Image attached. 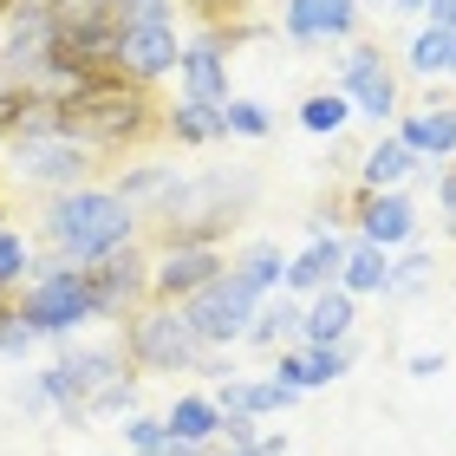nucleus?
<instances>
[{"instance_id": "28", "label": "nucleus", "mask_w": 456, "mask_h": 456, "mask_svg": "<svg viewBox=\"0 0 456 456\" xmlns=\"http://www.w3.org/2000/svg\"><path fill=\"white\" fill-rule=\"evenodd\" d=\"M222 118H228V137H267V105H255V98H228Z\"/></svg>"}, {"instance_id": "5", "label": "nucleus", "mask_w": 456, "mask_h": 456, "mask_svg": "<svg viewBox=\"0 0 456 456\" xmlns=\"http://www.w3.org/2000/svg\"><path fill=\"white\" fill-rule=\"evenodd\" d=\"M261 300H267V294H255V287H248L241 267H222L202 294L183 300V320L196 326L202 346H235V339H248V326H255Z\"/></svg>"}, {"instance_id": "17", "label": "nucleus", "mask_w": 456, "mask_h": 456, "mask_svg": "<svg viewBox=\"0 0 456 456\" xmlns=\"http://www.w3.org/2000/svg\"><path fill=\"white\" fill-rule=\"evenodd\" d=\"M352 320H359L352 294L346 287H326V294H314V306H306V320H300V346H346Z\"/></svg>"}, {"instance_id": "22", "label": "nucleus", "mask_w": 456, "mask_h": 456, "mask_svg": "<svg viewBox=\"0 0 456 456\" xmlns=\"http://www.w3.org/2000/svg\"><path fill=\"white\" fill-rule=\"evenodd\" d=\"M404 66L418 72V78H456V33L418 27V39H411V53H404Z\"/></svg>"}, {"instance_id": "24", "label": "nucleus", "mask_w": 456, "mask_h": 456, "mask_svg": "<svg viewBox=\"0 0 456 456\" xmlns=\"http://www.w3.org/2000/svg\"><path fill=\"white\" fill-rule=\"evenodd\" d=\"M176 190H183L176 170H151V163H143V170H124V176H118V196L131 202V209H137V202H163V209H170Z\"/></svg>"}, {"instance_id": "34", "label": "nucleus", "mask_w": 456, "mask_h": 456, "mask_svg": "<svg viewBox=\"0 0 456 456\" xmlns=\"http://www.w3.org/2000/svg\"><path fill=\"white\" fill-rule=\"evenodd\" d=\"M444 371V352H411V379H437Z\"/></svg>"}, {"instance_id": "4", "label": "nucleus", "mask_w": 456, "mask_h": 456, "mask_svg": "<svg viewBox=\"0 0 456 456\" xmlns=\"http://www.w3.org/2000/svg\"><path fill=\"white\" fill-rule=\"evenodd\" d=\"M124 352H131V365H143V371H190V365H202L209 346L196 339V326L183 320L176 300H151L124 326Z\"/></svg>"}, {"instance_id": "13", "label": "nucleus", "mask_w": 456, "mask_h": 456, "mask_svg": "<svg viewBox=\"0 0 456 456\" xmlns=\"http://www.w3.org/2000/svg\"><path fill=\"white\" fill-rule=\"evenodd\" d=\"M411 235H418V209H411V196L398 190H385V196H365V209H359V241L371 248H404Z\"/></svg>"}, {"instance_id": "7", "label": "nucleus", "mask_w": 456, "mask_h": 456, "mask_svg": "<svg viewBox=\"0 0 456 456\" xmlns=\"http://www.w3.org/2000/svg\"><path fill=\"white\" fill-rule=\"evenodd\" d=\"M222 248L216 241H170L163 248V255L151 261V294L157 300H190V294H202V287H209L216 274H222Z\"/></svg>"}, {"instance_id": "21", "label": "nucleus", "mask_w": 456, "mask_h": 456, "mask_svg": "<svg viewBox=\"0 0 456 456\" xmlns=\"http://www.w3.org/2000/svg\"><path fill=\"white\" fill-rule=\"evenodd\" d=\"M339 287L352 300H359V294H391V255H385V248H371V241H346Z\"/></svg>"}, {"instance_id": "8", "label": "nucleus", "mask_w": 456, "mask_h": 456, "mask_svg": "<svg viewBox=\"0 0 456 456\" xmlns=\"http://www.w3.org/2000/svg\"><path fill=\"white\" fill-rule=\"evenodd\" d=\"M339 92L352 98V118L385 124L391 111H398V78H391V66H385L379 46H352L339 59Z\"/></svg>"}, {"instance_id": "23", "label": "nucleus", "mask_w": 456, "mask_h": 456, "mask_svg": "<svg viewBox=\"0 0 456 456\" xmlns=\"http://www.w3.org/2000/svg\"><path fill=\"white\" fill-rule=\"evenodd\" d=\"M170 137L176 143H216V137H228V118H222V105H170Z\"/></svg>"}, {"instance_id": "29", "label": "nucleus", "mask_w": 456, "mask_h": 456, "mask_svg": "<svg viewBox=\"0 0 456 456\" xmlns=\"http://www.w3.org/2000/svg\"><path fill=\"white\" fill-rule=\"evenodd\" d=\"M163 444H170L163 418H131V424H124V450H131V456H163Z\"/></svg>"}, {"instance_id": "26", "label": "nucleus", "mask_w": 456, "mask_h": 456, "mask_svg": "<svg viewBox=\"0 0 456 456\" xmlns=\"http://www.w3.org/2000/svg\"><path fill=\"white\" fill-rule=\"evenodd\" d=\"M241 274L255 294H281V281H287V261H281V248H248L241 255Z\"/></svg>"}, {"instance_id": "19", "label": "nucleus", "mask_w": 456, "mask_h": 456, "mask_svg": "<svg viewBox=\"0 0 456 456\" xmlns=\"http://www.w3.org/2000/svg\"><path fill=\"white\" fill-rule=\"evenodd\" d=\"M411 170H418L411 143H404L398 131H385V137L365 151V163H359V183H365V196H385V190H398V183H404Z\"/></svg>"}, {"instance_id": "36", "label": "nucleus", "mask_w": 456, "mask_h": 456, "mask_svg": "<svg viewBox=\"0 0 456 456\" xmlns=\"http://www.w3.org/2000/svg\"><path fill=\"white\" fill-rule=\"evenodd\" d=\"M209 456H261V450H216V444H209Z\"/></svg>"}, {"instance_id": "33", "label": "nucleus", "mask_w": 456, "mask_h": 456, "mask_svg": "<svg viewBox=\"0 0 456 456\" xmlns=\"http://www.w3.org/2000/svg\"><path fill=\"white\" fill-rule=\"evenodd\" d=\"M424 27H444V33H456V0H430V7H424Z\"/></svg>"}, {"instance_id": "37", "label": "nucleus", "mask_w": 456, "mask_h": 456, "mask_svg": "<svg viewBox=\"0 0 456 456\" xmlns=\"http://www.w3.org/2000/svg\"><path fill=\"white\" fill-rule=\"evenodd\" d=\"M359 7H391V0H359Z\"/></svg>"}, {"instance_id": "16", "label": "nucleus", "mask_w": 456, "mask_h": 456, "mask_svg": "<svg viewBox=\"0 0 456 456\" xmlns=\"http://www.w3.org/2000/svg\"><path fill=\"white\" fill-rule=\"evenodd\" d=\"M398 137L411 143V157H456V98L450 105H418V111H404L398 124Z\"/></svg>"}, {"instance_id": "14", "label": "nucleus", "mask_w": 456, "mask_h": 456, "mask_svg": "<svg viewBox=\"0 0 456 456\" xmlns=\"http://www.w3.org/2000/svg\"><path fill=\"white\" fill-rule=\"evenodd\" d=\"M209 398H216L222 418H267V411H287L300 391L281 385V379H222Z\"/></svg>"}, {"instance_id": "9", "label": "nucleus", "mask_w": 456, "mask_h": 456, "mask_svg": "<svg viewBox=\"0 0 456 456\" xmlns=\"http://www.w3.org/2000/svg\"><path fill=\"white\" fill-rule=\"evenodd\" d=\"M86 281H92L98 320H105V314H124V320H131L137 306H143V294H151V261H143L137 248H118V255H105V261L86 267Z\"/></svg>"}, {"instance_id": "11", "label": "nucleus", "mask_w": 456, "mask_h": 456, "mask_svg": "<svg viewBox=\"0 0 456 456\" xmlns=\"http://www.w3.org/2000/svg\"><path fill=\"white\" fill-rule=\"evenodd\" d=\"M346 371H352V339L346 346H287L274 359V379L294 391H320V385L346 379Z\"/></svg>"}, {"instance_id": "15", "label": "nucleus", "mask_w": 456, "mask_h": 456, "mask_svg": "<svg viewBox=\"0 0 456 456\" xmlns=\"http://www.w3.org/2000/svg\"><path fill=\"white\" fill-rule=\"evenodd\" d=\"M176 78H183V98H190V105H228V59L209 39H202V46H183Z\"/></svg>"}, {"instance_id": "10", "label": "nucleus", "mask_w": 456, "mask_h": 456, "mask_svg": "<svg viewBox=\"0 0 456 456\" xmlns=\"http://www.w3.org/2000/svg\"><path fill=\"white\" fill-rule=\"evenodd\" d=\"M359 0H287L281 7V27L287 39H300V46H333V39H352L359 33Z\"/></svg>"}, {"instance_id": "30", "label": "nucleus", "mask_w": 456, "mask_h": 456, "mask_svg": "<svg viewBox=\"0 0 456 456\" xmlns=\"http://www.w3.org/2000/svg\"><path fill=\"white\" fill-rule=\"evenodd\" d=\"M118 27H157V20H170V0H105Z\"/></svg>"}, {"instance_id": "3", "label": "nucleus", "mask_w": 456, "mask_h": 456, "mask_svg": "<svg viewBox=\"0 0 456 456\" xmlns=\"http://www.w3.org/2000/svg\"><path fill=\"white\" fill-rule=\"evenodd\" d=\"M20 320H27L39 339L78 333L86 320H98V300H92V281H86V267H72V261H53V267H39V274L27 281V294H20Z\"/></svg>"}, {"instance_id": "32", "label": "nucleus", "mask_w": 456, "mask_h": 456, "mask_svg": "<svg viewBox=\"0 0 456 456\" xmlns=\"http://www.w3.org/2000/svg\"><path fill=\"white\" fill-rule=\"evenodd\" d=\"M437 209H444V222H450V235H456V163H450L444 183H437Z\"/></svg>"}, {"instance_id": "18", "label": "nucleus", "mask_w": 456, "mask_h": 456, "mask_svg": "<svg viewBox=\"0 0 456 456\" xmlns=\"http://www.w3.org/2000/svg\"><path fill=\"white\" fill-rule=\"evenodd\" d=\"M300 320H306V306H300L294 294H267L261 314H255V326H248V346H255V352H287V346H300Z\"/></svg>"}, {"instance_id": "6", "label": "nucleus", "mask_w": 456, "mask_h": 456, "mask_svg": "<svg viewBox=\"0 0 456 456\" xmlns=\"http://www.w3.org/2000/svg\"><path fill=\"white\" fill-rule=\"evenodd\" d=\"M111 72L131 78V86H157V78H170L183 66V39L170 20H157V27H118L111 33Z\"/></svg>"}, {"instance_id": "20", "label": "nucleus", "mask_w": 456, "mask_h": 456, "mask_svg": "<svg viewBox=\"0 0 456 456\" xmlns=\"http://www.w3.org/2000/svg\"><path fill=\"white\" fill-rule=\"evenodd\" d=\"M163 430H170L176 444H196V450H209L222 437V411L209 391H183V398L170 404V418H163Z\"/></svg>"}, {"instance_id": "25", "label": "nucleus", "mask_w": 456, "mask_h": 456, "mask_svg": "<svg viewBox=\"0 0 456 456\" xmlns=\"http://www.w3.org/2000/svg\"><path fill=\"white\" fill-rule=\"evenodd\" d=\"M300 124H306V131H314V137H326V131H346V124H352V98L333 86V92H314V98H306V105H300Z\"/></svg>"}, {"instance_id": "2", "label": "nucleus", "mask_w": 456, "mask_h": 456, "mask_svg": "<svg viewBox=\"0 0 456 456\" xmlns=\"http://www.w3.org/2000/svg\"><path fill=\"white\" fill-rule=\"evenodd\" d=\"M7 170H13L20 183H53V190L66 196V190H86L78 176L92 170V143H86V137H72V124H66V118H46V124H33V131H20V137H13Z\"/></svg>"}, {"instance_id": "35", "label": "nucleus", "mask_w": 456, "mask_h": 456, "mask_svg": "<svg viewBox=\"0 0 456 456\" xmlns=\"http://www.w3.org/2000/svg\"><path fill=\"white\" fill-rule=\"evenodd\" d=\"M424 7H430V0H391L385 13H398V20H424Z\"/></svg>"}, {"instance_id": "1", "label": "nucleus", "mask_w": 456, "mask_h": 456, "mask_svg": "<svg viewBox=\"0 0 456 456\" xmlns=\"http://www.w3.org/2000/svg\"><path fill=\"white\" fill-rule=\"evenodd\" d=\"M46 235H53V248H59L72 267H92V261L118 255V248H131L137 209H131L118 190H66V196L46 209Z\"/></svg>"}, {"instance_id": "27", "label": "nucleus", "mask_w": 456, "mask_h": 456, "mask_svg": "<svg viewBox=\"0 0 456 456\" xmlns=\"http://www.w3.org/2000/svg\"><path fill=\"white\" fill-rule=\"evenodd\" d=\"M20 281H33V248H27V235L0 228V294L20 287Z\"/></svg>"}, {"instance_id": "12", "label": "nucleus", "mask_w": 456, "mask_h": 456, "mask_svg": "<svg viewBox=\"0 0 456 456\" xmlns=\"http://www.w3.org/2000/svg\"><path fill=\"white\" fill-rule=\"evenodd\" d=\"M339 267H346V241L320 228V235L306 241L294 261H287V281H281V294H326V287H339Z\"/></svg>"}, {"instance_id": "31", "label": "nucleus", "mask_w": 456, "mask_h": 456, "mask_svg": "<svg viewBox=\"0 0 456 456\" xmlns=\"http://www.w3.org/2000/svg\"><path fill=\"white\" fill-rule=\"evenodd\" d=\"M424 281H430V255H404V261H391V294H418Z\"/></svg>"}]
</instances>
